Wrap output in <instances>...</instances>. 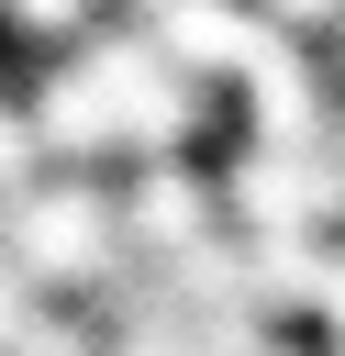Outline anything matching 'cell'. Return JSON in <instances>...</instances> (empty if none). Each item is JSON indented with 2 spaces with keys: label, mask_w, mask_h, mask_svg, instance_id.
I'll use <instances>...</instances> for the list:
<instances>
[{
  "label": "cell",
  "mask_w": 345,
  "mask_h": 356,
  "mask_svg": "<svg viewBox=\"0 0 345 356\" xmlns=\"http://www.w3.org/2000/svg\"><path fill=\"white\" fill-rule=\"evenodd\" d=\"M0 11H11L22 33H78V22H89V0H0Z\"/></svg>",
  "instance_id": "cell-1"
}]
</instances>
